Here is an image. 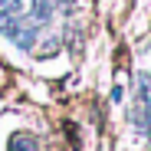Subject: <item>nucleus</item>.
I'll list each match as a JSON object with an SVG mask.
<instances>
[{"mask_svg": "<svg viewBox=\"0 0 151 151\" xmlns=\"http://www.w3.org/2000/svg\"><path fill=\"white\" fill-rule=\"evenodd\" d=\"M7 151H40V145H36V138H33V135H27V132H17V135H10Z\"/></svg>", "mask_w": 151, "mask_h": 151, "instance_id": "1", "label": "nucleus"}, {"mask_svg": "<svg viewBox=\"0 0 151 151\" xmlns=\"http://www.w3.org/2000/svg\"><path fill=\"white\" fill-rule=\"evenodd\" d=\"M0 4H4V10L10 7V13H17V10H20V0H0Z\"/></svg>", "mask_w": 151, "mask_h": 151, "instance_id": "2", "label": "nucleus"}]
</instances>
